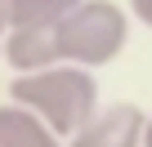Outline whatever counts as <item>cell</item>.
<instances>
[{"label": "cell", "instance_id": "cell-7", "mask_svg": "<svg viewBox=\"0 0 152 147\" xmlns=\"http://www.w3.org/2000/svg\"><path fill=\"white\" fill-rule=\"evenodd\" d=\"M125 9H130V18H134L139 27L152 31V0H125Z\"/></svg>", "mask_w": 152, "mask_h": 147}, {"label": "cell", "instance_id": "cell-6", "mask_svg": "<svg viewBox=\"0 0 152 147\" xmlns=\"http://www.w3.org/2000/svg\"><path fill=\"white\" fill-rule=\"evenodd\" d=\"M81 0H9V27H45L54 31Z\"/></svg>", "mask_w": 152, "mask_h": 147}, {"label": "cell", "instance_id": "cell-3", "mask_svg": "<svg viewBox=\"0 0 152 147\" xmlns=\"http://www.w3.org/2000/svg\"><path fill=\"white\" fill-rule=\"evenodd\" d=\"M148 112L134 103H103L85 129H76L67 147H143Z\"/></svg>", "mask_w": 152, "mask_h": 147}, {"label": "cell", "instance_id": "cell-9", "mask_svg": "<svg viewBox=\"0 0 152 147\" xmlns=\"http://www.w3.org/2000/svg\"><path fill=\"white\" fill-rule=\"evenodd\" d=\"M143 147H152V112H148V125H143Z\"/></svg>", "mask_w": 152, "mask_h": 147}, {"label": "cell", "instance_id": "cell-10", "mask_svg": "<svg viewBox=\"0 0 152 147\" xmlns=\"http://www.w3.org/2000/svg\"><path fill=\"white\" fill-rule=\"evenodd\" d=\"M5 5H9V0H5Z\"/></svg>", "mask_w": 152, "mask_h": 147}, {"label": "cell", "instance_id": "cell-8", "mask_svg": "<svg viewBox=\"0 0 152 147\" xmlns=\"http://www.w3.org/2000/svg\"><path fill=\"white\" fill-rule=\"evenodd\" d=\"M5 36H9V5L0 0V62H5Z\"/></svg>", "mask_w": 152, "mask_h": 147}, {"label": "cell", "instance_id": "cell-1", "mask_svg": "<svg viewBox=\"0 0 152 147\" xmlns=\"http://www.w3.org/2000/svg\"><path fill=\"white\" fill-rule=\"evenodd\" d=\"M9 98L23 103V107H31L63 138H72L76 129H85L90 116L103 107L94 71L76 67V62H54L45 71H31V76H14L9 80Z\"/></svg>", "mask_w": 152, "mask_h": 147}, {"label": "cell", "instance_id": "cell-4", "mask_svg": "<svg viewBox=\"0 0 152 147\" xmlns=\"http://www.w3.org/2000/svg\"><path fill=\"white\" fill-rule=\"evenodd\" d=\"M54 62H58L54 31H45V27H9V36H5V67L14 76H31V71H45Z\"/></svg>", "mask_w": 152, "mask_h": 147}, {"label": "cell", "instance_id": "cell-5", "mask_svg": "<svg viewBox=\"0 0 152 147\" xmlns=\"http://www.w3.org/2000/svg\"><path fill=\"white\" fill-rule=\"evenodd\" d=\"M0 147H67V138L54 134L31 107L5 98L0 103Z\"/></svg>", "mask_w": 152, "mask_h": 147}, {"label": "cell", "instance_id": "cell-2", "mask_svg": "<svg viewBox=\"0 0 152 147\" xmlns=\"http://www.w3.org/2000/svg\"><path fill=\"white\" fill-rule=\"evenodd\" d=\"M58 62L76 67H107L125 54L130 45V9H121L116 0H81L58 27H54Z\"/></svg>", "mask_w": 152, "mask_h": 147}]
</instances>
